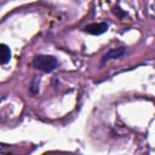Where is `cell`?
<instances>
[{"instance_id":"6da1fadb","label":"cell","mask_w":155,"mask_h":155,"mask_svg":"<svg viewBox=\"0 0 155 155\" xmlns=\"http://www.w3.org/2000/svg\"><path fill=\"white\" fill-rule=\"evenodd\" d=\"M31 64L35 69H38L42 73H52L58 67V61L53 56L39 54V56L34 57Z\"/></svg>"},{"instance_id":"7a4b0ae2","label":"cell","mask_w":155,"mask_h":155,"mask_svg":"<svg viewBox=\"0 0 155 155\" xmlns=\"http://www.w3.org/2000/svg\"><path fill=\"white\" fill-rule=\"evenodd\" d=\"M109 28V24L107 22H99V23H91L86 27H84V31L91 35H101L105 33Z\"/></svg>"},{"instance_id":"3957f363","label":"cell","mask_w":155,"mask_h":155,"mask_svg":"<svg viewBox=\"0 0 155 155\" xmlns=\"http://www.w3.org/2000/svg\"><path fill=\"white\" fill-rule=\"evenodd\" d=\"M125 52H126V48H124V47L111 48V50H109L107 53L103 54V57H102V59H101V63L104 64V63H107V62H109V61H111V59H117V58L122 57V56L125 54Z\"/></svg>"},{"instance_id":"277c9868","label":"cell","mask_w":155,"mask_h":155,"mask_svg":"<svg viewBox=\"0 0 155 155\" xmlns=\"http://www.w3.org/2000/svg\"><path fill=\"white\" fill-rule=\"evenodd\" d=\"M0 53H1V64L2 65L7 64L11 59V50L6 44L0 45Z\"/></svg>"},{"instance_id":"5b68a950","label":"cell","mask_w":155,"mask_h":155,"mask_svg":"<svg viewBox=\"0 0 155 155\" xmlns=\"http://www.w3.org/2000/svg\"><path fill=\"white\" fill-rule=\"evenodd\" d=\"M39 88H40V79H39V78H35V79H33L29 90H30V92H31L33 94H36V93L39 92Z\"/></svg>"}]
</instances>
